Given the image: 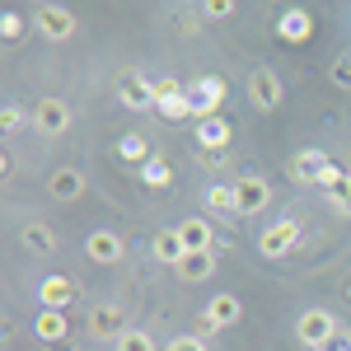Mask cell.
Returning a JSON list of instances; mask_svg holds the SVG:
<instances>
[{"instance_id": "9a60e30c", "label": "cell", "mask_w": 351, "mask_h": 351, "mask_svg": "<svg viewBox=\"0 0 351 351\" xmlns=\"http://www.w3.org/2000/svg\"><path fill=\"white\" fill-rule=\"evenodd\" d=\"M38 300H43V309H66V304L75 300V281H71V276H43Z\"/></svg>"}, {"instance_id": "ffe728a7", "label": "cell", "mask_w": 351, "mask_h": 351, "mask_svg": "<svg viewBox=\"0 0 351 351\" xmlns=\"http://www.w3.org/2000/svg\"><path fill=\"white\" fill-rule=\"evenodd\" d=\"M173 230H178V239H183L188 253H211V225H206L202 216L183 220V225H173Z\"/></svg>"}, {"instance_id": "cb8c5ba5", "label": "cell", "mask_w": 351, "mask_h": 351, "mask_svg": "<svg viewBox=\"0 0 351 351\" xmlns=\"http://www.w3.org/2000/svg\"><path fill=\"white\" fill-rule=\"evenodd\" d=\"M155 108H160L169 122H183V117H192V99H188V89H173V94H160Z\"/></svg>"}, {"instance_id": "e0dca14e", "label": "cell", "mask_w": 351, "mask_h": 351, "mask_svg": "<svg viewBox=\"0 0 351 351\" xmlns=\"http://www.w3.org/2000/svg\"><path fill=\"white\" fill-rule=\"evenodd\" d=\"M150 253H155V263H164V267H178V263L188 258V248H183V239H178V230H160V234L150 239Z\"/></svg>"}, {"instance_id": "d4e9b609", "label": "cell", "mask_w": 351, "mask_h": 351, "mask_svg": "<svg viewBox=\"0 0 351 351\" xmlns=\"http://www.w3.org/2000/svg\"><path fill=\"white\" fill-rule=\"evenodd\" d=\"M117 351H155V337L141 332V328H127V332L117 337Z\"/></svg>"}, {"instance_id": "30bf717a", "label": "cell", "mask_w": 351, "mask_h": 351, "mask_svg": "<svg viewBox=\"0 0 351 351\" xmlns=\"http://www.w3.org/2000/svg\"><path fill=\"white\" fill-rule=\"evenodd\" d=\"M188 99H192V117L202 122V117H216V108H220V99H225V80H197L188 89Z\"/></svg>"}, {"instance_id": "8992f818", "label": "cell", "mask_w": 351, "mask_h": 351, "mask_svg": "<svg viewBox=\"0 0 351 351\" xmlns=\"http://www.w3.org/2000/svg\"><path fill=\"white\" fill-rule=\"evenodd\" d=\"M295 243H300V220H271L263 230V239H258V248H263V258H286Z\"/></svg>"}, {"instance_id": "4fadbf2b", "label": "cell", "mask_w": 351, "mask_h": 351, "mask_svg": "<svg viewBox=\"0 0 351 351\" xmlns=\"http://www.w3.org/2000/svg\"><path fill=\"white\" fill-rule=\"evenodd\" d=\"M84 253H89L94 263L112 267V263H122V253H127V248H122V239H117L112 230H94V234L84 239Z\"/></svg>"}, {"instance_id": "7402d4cb", "label": "cell", "mask_w": 351, "mask_h": 351, "mask_svg": "<svg viewBox=\"0 0 351 351\" xmlns=\"http://www.w3.org/2000/svg\"><path fill=\"white\" fill-rule=\"evenodd\" d=\"M206 211H211V216H239L234 183H230V188H225V183H211V188H206Z\"/></svg>"}, {"instance_id": "f546056e", "label": "cell", "mask_w": 351, "mask_h": 351, "mask_svg": "<svg viewBox=\"0 0 351 351\" xmlns=\"http://www.w3.org/2000/svg\"><path fill=\"white\" fill-rule=\"evenodd\" d=\"M202 10H206L211 19H230V14H234V0H206Z\"/></svg>"}, {"instance_id": "ba28073f", "label": "cell", "mask_w": 351, "mask_h": 351, "mask_svg": "<svg viewBox=\"0 0 351 351\" xmlns=\"http://www.w3.org/2000/svg\"><path fill=\"white\" fill-rule=\"evenodd\" d=\"M234 202H239V216H258V211H267V202H271L267 178H234Z\"/></svg>"}, {"instance_id": "2e32d148", "label": "cell", "mask_w": 351, "mask_h": 351, "mask_svg": "<svg viewBox=\"0 0 351 351\" xmlns=\"http://www.w3.org/2000/svg\"><path fill=\"white\" fill-rule=\"evenodd\" d=\"M19 243H24L28 253H43L47 258V253H56V230L47 220H28L24 230H19Z\"/></svg>"}, {"instance_id": "f1b7e54d", "label": "cell", "mask_w": 351, "mask_h": 351, "mask_svg": "<svg viewBox=\"0 0 351 351\" xmlns=\"http://www.w3.org/2000/svg\"><path fill=\"white\" fill-rule=\"evenodd\" d=\"M164 351H206V342H202L197 332H183V337H173V342H169Z\"/></svg>"}, {"instance_id": "7a4b0ae2", "label": "cell", "mask_w": 351, "mask_h": 351, "mask_svg": "<svg viewBox=\"0 0 351 351\" xmlns=\"http://www.w3.org/2000/svg\"><path fill=\"white\" fill-rule=\"evenodd\" d=\"M332 332H337V319H332L328 309H304V314L295 319V337H300L309 351H319L328 337H332Z\"/></svg>"}, {"instance_id": "5b68a950", "label": "cell", "mask_w": 351, "mask_h": 351, "mask_svg": "<svg viewBox=\"0 0 351 351\" xmlns=\"http://www.w3.org/2000/svg\"><path fill=\"white\" fill-rule=\"evenodd\" d=\"M248 104H253L258 112L281 108V80H276V71H267V66H258V71L248 75Z\"/></svg>"}, {"instance_id": "83f0119b", "label": "cell", "mask_w": 351, "mask_h": 351, "mask_svg": "<svg viewBox=\"0 0 351 351\" xmlns=\"http://www.w3.org/2000/svg\"><path fill=\"white\" fill-rule=\"evenodd\" d=\"M0 127H5V132H19V127H24V108H19V104H5V112H0Z\"/></svg>"}, {"instance_id": "5bb4252c", "label": "cell", "mask_w": 351, "mask_h": 351, "mask_svg": "<svg viewBox=\"0 0 351 351\" xmlns=\"http://www.w3.org/2000/svg\"><path fill=\"white\" fill-rule=\"evenodd\" d=\"M206 319L216 328H234L243 319V304H239V295H230V291H220V295H211L206 300Z\"/></svg>"}, {"instance_id": "d6a6232c", "label": "cell", "mask_w": 351, "mask_h": 351, "mask_svg": "<svg viewBox=\"0 0 351 351\" xmlns=\"http://www.w3.org/2000/svg\"><path fill=\"white\" fill-rule=\"evenodd\" d=\"M122 150H127V155H145V145H141V136H127V141H122Z\"/></svg>"}, {"instance_id": "52a82bcc", "label": "cell", "mask_w": 351, "mask_h": 351, "mask_svg": "<svg viewBox=\"0 0 351 351\" xmlns=\"http://www.w3.org/2000/svg\"><path fill=\"white\" fill-rule=\"evenodd\" d=\"M117 104L122 108H132V112H145V108H155V84L145 80V75H122L117 80Z\"/></svg>"}, {"instance_id": "8fae6325", "label": "cell", "mask_w": 351, "mask_h": 351, "mask_svg": "<svg viewBox=\"0 0 351 351\" xmlns=\"http://www.w3.org/2000/svg\"><path fill=\"white\" fill-rule=\"evenodd\" d=\"M47 192H52L56 202H80L84 197V173L75 164H61V169H52V178H47Z\"/></svg>"}, {"instance_id": "4dcf8cb0", "label": "cell", "mask_w": 351, "mask_h": 351, "mask_svg": "<svg viewBox=\"0 0 351 351\" xmlns=\"http://www.w3.org/2000/svg\"><path fill=\"white\" fill-rule=\"evenodd\" d=\"M332 84H342V89H351V61H332Z\"/></svg>"}, {"instance_id": "d6986e66", "label": "cell", "mask_w": 351, "mask_h": 351, "mask_svg": "<svg viewBox=\"0 0 351 351\" xmlns=\"http://www.w3.org/2000/svg\"><path fill=\"white\" fill-rule=\"evenodd\" d=\"M197 141H202V150H211V155H216V150H225V145H230V122H225V117H202V122H197Z\"/></svg>"}, {"instance_id": "44dd1931", "label": "cell", "mask_w": 351, "mask_h": 351, "mask_svg": "<svg viewBox=\"0 0 351 351\" xmlns=\"http://www.w3.org/2000/svg\"><path fill=\"white\" fill-rule=\"evenodd\" d=\"M173 271H178V281H211L216 276V253H188Z\"/></svg>"}, {"instance_id": "277c9868", "label": "cell", "mask_w": 351, "mask_h": 351, "mask_svg": "<svg viewBox=\"0 0 351 351\" xmlns=\"http://www.w3.org/2000/svg\"><path fill=\"white\" fill-rule=\"evenodd\" d=\"M84 328H89V337H99V342H112V347H117V337L127 332V319H122L117 304H94L89 319H84Z\"/></svg>"}, {"instance_id": "1f68e13d", "label": "cell", "mask_w": 351, "mask_h": 351, "mask_svg": "<svg viewBox=\"0 0 351 351\" xmlns=\"http://www.w3.org/2000/svg\"><path fill=\"white\" fill-rule=\"evenodd\" d=\"M319 351H351V337L342 332V328H337V332H332V337H328V342H324Z\"/></svg>"}, {"instance_id": "ac0fdd59", "label": "cell", "mask_w": 351, "mask_h": 351, "mask_svg": "<svg viewBox=\"0 0 351 351\" xmlns=\"http://www.w3.org/2000/svg\"><path fill=\"white\" fill-rule=\"evenodd\" d=\"M276 33H281L286 43H309V33H314V19H309V10H281V19H276Z\"/></svg>"}, {"instance_id": "603a6c76", "label": "cell", "mask_w": 351, "mask_h": 351, "mask_svg": "<svg viewBox=\"0 0 351 351\" xmlns=\"http://www.w3.org/2000/svg\"><path fill=\"white\" fill-rule=\"evenodd\" d=\"M33 332H38L43 342H61V337L71 332V324H66V314H61V309H43V314H38V324H33Z\"/></svg>"}, {"instance_id": "9c48e42d", "label": "cell", "mask_w": 351, "mask_h": 351, "mask_svg": "<svg viewBox=\"0 0 351 351\" xmlns=\"http://www.w3.org/2000/svg\"><path fill=\"white\" fill-rule=\"evenodd\" d=\"M328 155L324 150H300V155H291V178H295L300 188H319V178H324L328 169Z\"/></svg>"}, {"instance_id": "6da1fadb", "label": "cell", "mask_w": 351, "mask_h": 351, "mask_svg": "<svg viewBox=\"0 0 351 351\" xmlns=\"http://www.w3.org/2000/svg\"><path fill=\"white\" fill-rule=\"evenodd\" d=\"M33 28H38L47 43H66V38L75 33V14H71L66 5H38V10H33Z\"/></svg>"}, {"instance_id": "3957f363", "label": "cell", "mask_w": 351, "mask_h": 351, "mask_svg": "<svg viewBox=\"0 0 351 351\" xmlns=\"http://www.w3.org/2000/svg\"><path fill=\"white\" fill-rule=\"evenodd\" d=\"M71 122H75V112H71L66 99H43V104L33 108V127H38L43 136H66Z\"/></svg>"}, {"instance_id": "7c38bea8", "label": "cell", "mask_w": 351, "mask_h": 351, "mask_svg": "<svg viewBox=\"0 0 351 351\" xmlns=\"http://www.w3.org/2000/svg\"><path fill=\"white\" fill-rule=\"evenodd\" d=\"M319 192H324L332 206H342V216H351V173H342L337 164H328L324 178H319Z\"/></svg>"}, {"instance_id": "4316f807", "label": "cell", "mask_w": 351, "mask_h": 351, "mask_svg": "<svg viewBox=\"0 0 351 351\" xmlns=\"http://www.w3.org/2000/svg\"><path fill=\"white\" fill-rule=\"evenodd\" d=\"M0 33H5V43H14V38L24 33V14H14V10H5V14H0Z\"/></svg>"}, {"instance_id": "484cf974", "label": "cell", "mask_w": 351, "mask_h": 351, "mask_svg": "<svg viewBox=\"0 0 351 351\" xmlns=\"http://www.w3.org/2000/svg\"><path fill=\"white\" fill-rule=\"evenodd\" d=\"M141 178H145L150 188H169V183H173V178H169V164H164V160H145Z\"/></svg>"}]
</instances>
